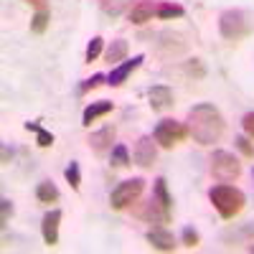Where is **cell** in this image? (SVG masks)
Wrapping results in <instances>:
<instances>
[{"instance_id":"cell-1","label":"cell","mask_w":254,"mask_h":254,"mask_svg":"<svg viewBox=\"0 0 254 254\" xmlns=\"http://www.w3.org/2000/svg\"><path fill=\"white\" fill-rule=\"evenodd\" d=\"M226 122L214 104H196L188 112V135L198 145H214L221 140Z\"/></svg>"},{"instance_id":"cell-2","label":"cell","mask_w":254,"mask_h":254,"mask_svg":"<svg viewBox=\"0 0 254 254\" xmlns=\"http://www.w3.org/2000/svg\"><path fill=\"white\" fill-rule=\"evenodd\" d=\"M219 31L226 41H239L254 33V15L242 8H231L219 15Z\"/></svg>"},{"instance_id":"cell-3","label":"cell","mask_w":254,"mask_h":254,"mask_svg":"<svg viewBox=\"0 0 254 254\" xmlns=\"http://www.w3.org/2000/svg\"><path fill=\"white\" fill-rule=\"evenodd\" d=\"M208 198H211V203H214V208L219 211L221 219H234L247 203V196L242 193V190L234 188V186H226V183L211 188Z\"/></svg>"},{"instance_id":"cell-4","label":"cell","mask_w":254,"mask_h":254,"mask_svg":"<svg viewBox=\"0 0 254 254\" xmlns=\"http://www.w3.org/2000/svg\"><path fill=\"white\" fill-rule=\"evenodd\" d=\"M142 190H145V181L142 178H127L122 183H117L112 188V193H110V206L115 211H122L127 206H132L140 196H142Z\"/></svg>"},{"instance_id":"cell-5","label":"cell","mask_w":254,"mask_h":254,"mask_svg":"<svg viewBox=\"0 0 254 254\" xmlns=\"http://www.w3.org/2000/svg\"><path fill=\"white\" fill-rule=\"evenodd\" d=\"M211 176L219 183H231L242 176V163L226 150H216L211 155Z\"/></svg>"},{"instance_id":"cell-6","label":"cell","mask_w":254,"mask_h":254,"mask_svg":"<svg viewBox=\"0 0 254 254\" xmlns=\"http://www.w3.org/2000/svg\"><path fill=\"white\" fill-rule=\"evenodd\" d=\"M132 214H135L137 219L147 221V224H171V219H173V208L163 206L155 196H150L147 201L132 206Z\"/></svg>"},{"instance_id":"cell-7","label":"cell","mask_w":254,"mask_h":254,"mask_svg":"<svg viewBox=\"0 0 254 254\" xmlns=\"http://www.w3.org/2000/svg\"><path fill=\"white\" fill-rule=\"evenodd\" d=\"M186 135H188V127H183L176 120H160L155 125V130H153V140L160 147H165V150H171L173 145H178Z\"/></svg>"},{"instance_id":"cell-8","label":"cell","mask_w":254,"mask_h":254,"mask_svg":"<svg viewBox=\"0 0 254 254\" xmlns=\"http://www.w3.org/2000/svg\"><path fill=\"white\" fill-rule=\"evenodd\" d=\"M155 49H158V54H160L163 59H176V56L186 54L188 41H186V36H183V33H176V31H163V33H158V44H155Z\"/></svg>"},{"instance_id":"cell-9","label":"cell","mask_w":254,"mask_h":254,"mask_svg":"<svg viewBox=\"0 0 254 254\" xmlns=\"http://www.w3.org/2000/svg\"><path fill=\"white\" fill-rule=\"evenodd\" d=\"M132 158H135V165H140L142 171H147V168H153L155 165V158H158V150H155V142H153V137H140L137 142H135V153H132Z\"/></svg>"},{"instance_id":"cell-10","label":"cell","mask_w":254,"mask_h":254,"mask_svg":"<svg viewBox=\"0 0 254 254\" xmlns=\"http://www.w3.org/2000/svg\"><path fill=\"white\" fill-rule=\"evenodd\" d=\"M145 61V56L142 54H137V56H132L130 61H125V64H117V66L112 69V74L107 76V84L110 87H122V84L130 79V74L140 66V64Z\"/></svg>"},{"instance_id":"cell-11","label":"cell","mask_w":254,"mask_h":254,"mask_svg":"<svg viewBox=\"0 0 254 254\" xmlns=\"http://www.w3.org/2000/svg\"><path fill=\"white\" fill-rule=\"evenodd\" d=\"M147 99H150V107L155 112H165V110L173 107V92H171V87H165V84H158V87L147 89Z\"/></svg>"},{"instance_id":"cell-12","label":"cell","mask_w":254,"mask_h":254,"mask_svg":"<svg viewBox=\"0 0 254 254\" xmlns=\"http://www.w3.org/2000/svg\"><path fill=\"white\" fill-rule=\"evenodd\" d=\"M145 239H147V244H150L153 249H158V252H173V249H176L173 234H171L168 229H163V226L150 229V231L145 234Z\"/></svg>"},{"instance_id":"cell-13","label":"cell","mask_w":254,"mask_h":254,"mask_svg":"<svg viewBox=\"0 0 254 254\" xmlns=\"http://www.w3.org/2000/svg\"><path fill=\"white\" fill-rule=\"evenodd\" d=\"M115 135H117V130H115L112 125H107V127H102V130L92 132V135H89V145H92V150H94L97 155L107 153L110 147H112V142H115Z\"/></svg>"},{"instance_id":"cell-14","label":"cell","mask_w":254,"mask_h":254,"mask_svg":"<svg viewBox=\"0 0 254 254\" xmlns=\"http://www.w3.org/2000/svg\"><path fill=\"white\" fill-rule=\"evenodd\" d=\"M59 221H61V211L54 208L44 216V224H41V234H44V242L49 247H56L59 244Z\"/></svg>"},{"instance_id":"cell-15","label":"cell","mask_w":254,"mask_h":254,"mask_svg":"<svg viewBox=\"0 0 254 254\" xmlns=\"http://www.w3.org/2000/svg\"><path fill=\"white\" fill-rule=\"evenodd\" d=\"M158 10V5L153 3V0H137V3L130 8V23H135V26H142V23H147V20H153V13Z\"/></svg>"},{"instance_id":"cell-16","label":"cell","mask_w":254,"mask_h":254,"mask_svg":"<svg viewBox=\"0 0 254 254\" xmlns=\"http://www.w3.org/2000/svg\"><path fill=\"white\" fill-rule=\"evenodd\" d=\"M221 239H224L226 244L249 242V239H254V224L249 221V224H242V226H234V229H226L224 234H221Z\"/></svg>"},{"instance_id":"cell-17","label":"cell","mask_w":254,"mask_h":254,"mask_svg":"<svg viewBox=\"0 0 254 254\" xmlns=\"http://www.w3.org/2000/svg\"><path fill=\"white\" fill-rule=\"evenodd\" d=\"M110 112H112V102H92L89 107L84 110V115H81V125H92L94 120L110 115Z\"/></svg>"},{"instance_id":"cell-18","label":"cell","mask_w":254,"mask_h":254,"mask_svg":"<svg viewBox=\"0 0 254 254\" xmlns=\"http://www.w3.org/2000/svg\"><path fill=\"white\" fill-rule=\"evenodd\" d=\"M127 5H130V0H99V10L107 18H120Z\"/></svg>"},{"instance_id":"cell-19","label":"cell","mask_w":254,"mask_h":254,"mask_svg":"<svg viewBox=\"0 0 254 254\" xmlns=\"http://www.w3.org/2000/svg\"><path fill=\"white\" fill-rule=\"evenodd\" d=\"M127 49H130V46H127V41L125 38H117V41H112V44H110V49L104 51V59H107L110 64H120L127 56Z\"/></svg>"},{"instance_id":"cell-20","label":"cell","mask_w":254,"mask_h":254,"mask_svg":"<svg viewBox=\"0 0 254 254\" xmlns=\"http://www.w3.org/2000/svg\"><path fill=\"white\" fill-rule=\"evenodd\" d=\"M36 198L41 203H54V201H59V188L51 181H41L36 188Z\"/></svg>"},{"instance_id":"cell-21","label":"cell","mask_w":254,"mask_h":254,"mask_svg":"<svg viewBox=\"0 0 254 254\" xmlns=\"http://www.w3.org/2000/svg\"><path fill=\"white\" fill-rule=\"evenodd\" d=\"M26 130H28V132H36L38 147H51V145H54V135H51L49 130H44L38 122H26Z\"/></svg>"},{"instance_id":"cell-22","label":"cell","mask_w":254,"mask_h":254,"mask_svg":"<svg viewBox=\"0 0 254 254\" xmlns=\"http://www.w3.org/2000/svg\"><path fill=\"white\" fill-rule=\"evenodd\" d=\"M155 15H158L160 20H171V18H183L186 10H183V5H178V3H160L158 10H155Z\"/></svg>"},{"instance_id":"cell-23","label":"cell","mask_w":254,"mask_h":254,"mask_svg":"<svg viewBox=\"0 0 254 254\" xmlns=\"http://www.w3.org/2000/svg\"><path fill=\"white\" fill-rule=\"evenodd\" d=\"M183 74L190 76V79H203V76H206L203 61H201V59H188V61H183Z\"/></svg>"},{"instance_id":"cell-24","label":"cell","mask_w":254,"mask_h":254,"mask_svg":"<svg viewBox=\"0 0 254 254\" xmlns=\"http://www.w3.org/2000/svg\"><path fill=\"white\" fill-rule=\"evenodd\" d=\"M153 196L163 203V206H168V208H173V198H171V193H168V183H165V178H155V186H153Z\"/></svg>"},{"instance_id":"cell-25","label":"cell","mask_w":254,"mask_h":254,"mask_svg":"<svg viewBox=\"0 0 254 254\" xmlns=\"http://www.w3.org/2000/svg\"><path fill=\"white\" fill-rule=\"evenodd\" d=\"M110 163H112V168H127V165H130V153H127L125 145H115V147H112Z\"/></svg>"},{"instance_id":"cell-26","label":"cell","mask_w":254,"mask_h":254,"mask_svg":"<svg viewBox=\"0 0 254 254\" xmlns=\"http://www.w3.org/2000/svg\"><path fill=\"white\" fill-rule=\"evenodd\" d=\"M49 18H51L49 10H36V15L31 18V33H38V36L44 33L49 26Z\"/></svg>"},{"instance_id":"cell-27","label":"cell","mask_w":254,"mask_h":254,"mask_svg":"<svg viewBox=\"0 0 254 254\" xmlns=\"http://www.w3.org/2000/svg\"><path fill=\"white\" fill-rule=\"evenodd\" d=\"M64 176H66V181H69V186H71L74 190H79V186H81V173H79V163H76V160L69 163V168L64 171Z\"/></svg>"},{"instance_id":"cell-28","label":"cell","mask_w":254,"mask_h":254,"mask_svg":"<svg viewBox=\"0 0 254 254\" xmlns=\"http://www.w3.org/2000/svg\"><path fill=\"white\" fill-rule=\"evenodd\" d=\"M102 44H104V41H102L99 36H94V38L89 41V46H87V54H84V61H87V64L97 61V59H99V54H102Z\"/></svg>"},{"instance_id":"cell-29","label":"cell","mask_w":254,"mask_h":254,"mask_svg":"<svg viewBox=\"0 0 254 254\" xmlns=\"http://www.w3.org/2000/svg\"><path fill=\"white\" fill-rule=\"evenodd\" d=\"M99 84H107V76H104V74H94L92 79H84L79 84V94H87L89 89H97Z\"/></svg>"},{"instance_id":"cell-30","label":"cell","mask_w":254,"mask_h":254,"mask_svg":"<svg viewBox=\"0 0 254 254\" xmlns=\"http://www.w3.org/2000/svg\"><path fill=\"white\" fill-rule=\"evenodd\" d=\"M181 239H183V244H186L188 249H193V247H198V242H201V237H198V231H196L193 226H186V229L181 231Z\"/></svg>"},{"instance_id":"cell-31","label":"cell","mask_w":254,"mask_h":254,"mask_svg":"<svg viewBox=\"0 0 254 254\" xmlns=\"http://www.w3.org/2000/svg\"><path fill=\"white\" fill-rule=\"evenodd\" d=\"M234 142H237V147L242 150V155H244V158L254 160V145H252V137H249V135H239Z\"/></svg>"},{"instance_id":"cell-32","label":"cell","mask_w":254,"mask_h":254,"mask_svg":"<svg viewBox=\"0 0 254 254\" xmlns=\"http://www.w3.org/2000/svg\"><path fill=\"white\" fill-rule=\"evenodd\" d=\"M10 214H13V203H10L8 198H3V201H0V221H3V224H8Z\"/></svg>"},{"instance_id":"cell-33","label":"cell","mask_w":254,"mask_h":254,"mask_svg":"<svg viewBox=\"0 0 254 254\" xmlns=\"http://www.w3.org/2000/svg\"><path fill=\"white\" fill-rule=\"evenodd\" d=\"M242 127H244V132L254 140V112H249V115H244V120H242Z\"/></svg>"},{"instance_id":"cell-34","label":"cell","mask_w":254,"mask_h":254,"mask_svg":"<svg viewBox=\"0 0 254 254\" xmlns=\"http://www.w3.org/2000/svg\"><path fill=\"white\" fill-rule=\"evenodd\" d=\"M28 5H33L36 10H49V0H26Z\"/></svg>"},{"instance_id":"cell-35","label":"cell","mask_w":254,"mask_h":254,"mask_svg":"<svg viewBox=\"0 0 254 254\" xmlns=\"http://www.w3.org/2000/svg\"><path fill=\"white\" fill-rule=\"evenodd\" d=\"M10 155H13V153L8 150V145H3V163H8V158H10Z\"/></svg>"},{"instance_id":"cell-36","label":"cell","mask_w":254,"mask_h":254,"mask_svg":"<svg viewBox=\"0 0 254 254\" xmlns=\"http://www.w3.org/2000/svg\"><path fill=\"white\" fill-rule=\"evenodd\" d=\"M249 252H252V254H254V244H252V247H249Z\"/></svg>"},{"instance_id":"cell-37","label":"cell","mask_w":254,"mask_h":254,"mask_svg":"<svg viewBox=\"0 0 254 254\" xmlns=\"http://www.w3.org/2000/svg\"><path fill=\"white\" fill-rule=\"evenodd\" d=\"M252 176H254V171H252Z\"/></svg>"}]
</instances>
